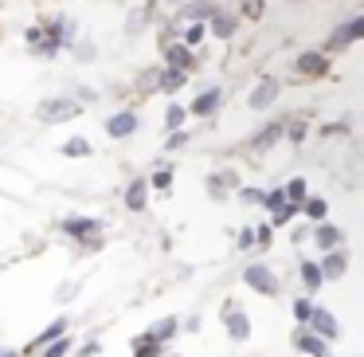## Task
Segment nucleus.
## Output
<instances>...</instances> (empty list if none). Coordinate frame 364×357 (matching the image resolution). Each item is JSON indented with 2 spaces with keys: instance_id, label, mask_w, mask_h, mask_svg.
<instances>
[{
  "instance_id": "f257e3e1",
  "label": "nucleus",
  "mask_w": 364,
  "mask_h": 357,
  "mask_svg": "<svg viewBox=\"0 0 364 357\" xmlns=\"http://www.w3.org/2000/svg\"><path fill=\"white\" fill-rule=\"evenodd\" d=\"M79 110H82L79 98H48V103L36 106V118L40 122H67V118H75Z\"/></svg>"
},
{
  "instance_id": "f03ea898",
  "label": "nucleus",
  "mask_w": 364,
  "mask_h": 357,
  "mask_svg": "<svg viewBox=\"0 0 364 357\" xmlns=\"http://www.w3.org/2000/svg\"><path fill=\"white\" fill-rule=\"evenodd\" d=\"M333 67L329 51H301L298 59H294V71L301 75V79H325Z\"/></svg>"
},
{
  "instance_id": "7ed1b4c3",
  "label": "nucleus",
  "mask_w": 364,
  "mask_h": 357,
  "mask_svg": "<svg viewBox=\"0 0 364 357\" xmlns=\"http://www.w3.org/2000/svg\"><path fill=\"white\" fill-rule=\"evenodd\" d=\"M360 36H364V16H353L348 24H337V28L329 32V43H325V51H345V48H353Z\"/></svg>"
},
{
  "instance_id": "20e7f679",
  "label": "nucleus",
  "mask_w": 364,
  "mask_h": 357,
  "mask_svg": "<svg viewBox=\"0 0 364 357\" xmlns=\"http://www.w3.org/2000/svg\"><path fill=\"white\" fill-rule=\"evenodd\" d=\"M243 283L251 286V291H259V294H274L278 291V275L267 267V263H251V267L243 271Z\"/></svg>"
},
{
  "instance_id": "39448f33",
  "label": "nucleus",
  "mask_w": 364,
  "mask_h": 357,
  "mask_svg": "<svg viewBox=\"0 0 364 357\" xmlns=\"http://www.w3.org/2000/svg\"><path fill=\"white\" fill-rule=\"evenodd\" d=\"M134 130H137V114L134 110H118V114H110V118H106V134H110L114 142L129 138Z\"/></svg>"
},
{
  "instance_id": "423d86ee",
  "label": "nucleus",
  "mask_w": 364,
  "mask_h": 357,
  "mask_svg": "<svg viewBox=\"0 0 364 357\" xmlns=\"http://www.w3.org/2000/svg\"><path fill=\"white\" fill-rule=\"evenodd\" d=\"M306 326H314L309 333H317L321 341H329V338H337V333H341L337 318H333L329 310H321V306H314V314H309V322H306Z\"/></svg>"
},
{
  "instance_id": "0eeeda50",
  "label": "nucleus",
  "mask_w": 364,
  "mask_h": 357,
  "mask_svg": "<svg viewBox=\"0 0 364 357\" xmlns=\"http://www.w3.org/2000/svg\"><path fill=\"white\" fill-rule=\"evenodd\" d=\"M161 51H165V67H176V71H192L196 67V56L184 43H165Z\"/></svg>"
},
{
  "instance_id": "6e6552de",
  "label": "nucleus",
  "mask_w": 364,
  "mask_h": 357,
  "mask_svg": "<svg viewBox=\"0 0 364 357\" xmlns=\"http://www.w3.org/2000/svg\"><path fill=\"white\" fill-rule=\"evenodd\" d=\"M63 232L75 239H90L102 232V220H90V216H71V220H63Z\"/></svg>"
},
{
  "instance_id": "1a4fd4ad",
  "label": "nucleus",
  "mask_w": 364,
  "mask_h": 357,
  "mask_svg": "<svg viewBox=\"0 0 364 357\" xmlns=\"http://www.w3.org/2000/svg\"><path fill=\"white\" fill-rule=\"evenodd\" d=\"M345 267H348V259H345V252H341V247H329V252L321 255V263H317L321 279H341V275H345Z\"/></svg>"
},
{
  "instance_id": "9d476101",
  "label": "nucleus",
  "mask_w": 364,
  "mask_h": 357,
  "mask_svg": "<svg viewBox=\"0 0 364 357\" xmlns=\"http://www.w3.org/2000/svg\"><path fill=\"white\" fill-rule=\"evenodd\" d=\"M294 349H301V353H309V357H325L329 349H325V341L317 338V333H309L306 326H298L294 330Z\"/></svg>"
},
{
  "instance_id": "9b49d317",
  "label": "nucleus",
  "mask_w": 364,
  "mask_h": 357,
  "mask_svg": "<svg viewBox=\"0 0 364 357\" xmlns=\"http://www.w3.org/2000/svg\"><path fill=\"white\" fill-rule=\"evenodd\" d=\"M278 98V79H262L259 87L251 90V98H247V106H251V110H267L270 103H274Z\"/></svg>"
},
{
  "instance_id": "f8f14e48",
  "label": "nucleus",
  "mask_w": 364,
  "mask_h": 357,
  "mask_svg": "<svg viewBox=\"0 0 364 357\" xmlns=\"http://www.w3.org/2000/svg\"><path fill=\"white\" fill-rule=\"evenodd\" d=\"M220 103H223V90H220V87H208L204 95H200L196 103L188 106V110L196 114V118H208V114H215V110H220Z\"/></svg>"
},
{
  "instance_id": "ddd939ff",
  "label": "nucleus",
  "mask_w": 364,
  "mask_h": 357,
  "mask_svg": "<svg viewBox=\"0 0 364 357\" xmlns=\"http://www.w3.org/2000/svg\"><path fill=\"white\" fill-rule=\"evenodd\" d=\"M223 326H228V333H231L235 341H247V338H251V322H247V314H243V310H235V306H228Z\"/></svg>"
},
{
  "instance_id": "4468645a",
  "label": "nucleus",
  "mask_w": 364,
  "mask_h": 357,
  "mask_svg": "<svg viewBox=\"0 0 364 357\" xmlns=\"http://www.w3.org/2000/svg\"><path fill=\"white\" fill-rule=\"evenodd\" d=\"M208 36H220V40H231V36H235V28H239V16H231V12H220L215 9V16L208 20Z\"/></svg>"
},
{
  "instance_id": "2eb2a0df",
  "label": "nucleus",
  "mask_w": 364,
  "mask_h": 357,
  "mask_svg": "<svg viewBox=\"0 0 364 357\" xmlns=\"http://www.w3.org/2000/svg\"><path fill=\"white\" fill-rule=\"evenodd\" d=\"M145 197H149V181L137 177V181L126 189V208H129V212H145Z\"/></svg>"
},
{
  "instance_id": "dca6fc26",
  "label": "nucleus",
  "mask_w": 364,
  "mask_h": 357,
  "mask_svg": "<svg viewBox=\"0 0 364 357\" xmlns=\"http://www.w3.org/2000/svg\"><path fill=\"white\" fill-rule=\"evenodd\" d=\"M282 142V122H270V126H262L259 134L251 138V150H270V145Z\"/></svg>"
},
{
  "instance_id": "f3484780",
  "label": "nucleus",
  "mask_w": 364,
  "mask_h": 357,
  "mask_svg": "<svg viewBox=\"0 0 364 357\" xmlns=\"http://www.w3.org/2000/svg\"><path fill=\"white\" fill-rule=\"evenodd\" d=\"M188 83V71H176V67H161V79H157V87L165 90V95H176V90Z\"/></svg>"
},
{
  "instance_id": "a211bd4d",
  "label": "nucleus",
  "mask_w": 364,
  "mask_h": 357,
  "mask_svg": "<svg viewBox=\"0 0 364 357\" xmlns=\"http://www.w3.org/2000/svg\"><path fill=\"white\" fill-rule=\"evenodd\" d=\"M314 239H317V247H321V252H329V247H341V228H333V224H317L314 228Z\"/></svg>"
},
{
  "instance_id": "6ab92c4d",
  "label": "nucleus",
  "mask_w": 364,
  "mask_h": 357,
  "mask_svg": "<svg viewBox=\"0 0 364 357\" xmlns=\"http://www.w3.org/2000/svg\"><path fill=\"white\" fill-rule=\"evenodd\" d=\"M134 357H161V341L153 338V333H141V338H134Z\"/></svg>"
},
{
  "instance_id": "aec40b11",
  "label": "nucleus",
  "mask_w": 364,
  "mask_h": 357,
  "mask_svg": "<svg viewBox=\"0 0 364 357\" xmlns=\"http://www.w3.org/2000/svg\"><path fill=\"white\" fill-rule=\"evenodd\" d=\"M184 16H188V20H200V24H208V20L215 16V4H208V0H196V4H188V9H184Z\"/></svg>"
},
{
  "instance_id": "412c9836",
  "label": "nucleus",
  "mask_w": 364,
  "mask_h": 357,
  "mask_svg": "<svg viewBox=\"0 0 364 357\" xmlns=\"http://www.w3.org/2000/svg\"><path fill=\"white\" fill-rule=\"evenodd\" d=\"M208 40V24H200V20H192L188 28H184V48H196V43H204Z\"/></svg>"
},
{
  "instance_id": "4be33fe9",
  "label": "nucleus",
  "mask_w": 364,
  "mask_h": 357,
  "mask_svg": "<svg viewBox=\"0 0 364 357\" xmlns=\"http://www.w3.org/2000/svg\"><path fill=\"white\" fill-rule=\"evenodd\" d=\"M298 212H306L309 220H317V224H321V220H325V212H329V205L314 197V200H301V205H298Z\"/></svg>"
},
{
  "instance_id": "5701e85b",
  "label": "nucleus",
  "mask_w": 364,
  "mask_h": 357,
  "mask_svg": "<svg viewBox=\"0 0 364 357\" xmlns=\"http://www.w3.org/2000/svg\"><path fill=\"white\" fill-rule=\"evenodd\" d=\"M59 333H67V318H59V322H51V326H48V330H43V333H40V338H36V341H32V349H40V346H48V341H55V338H59Z\"/></svg>"
},
{
  "instance_id": "b1692460",
  "label": "nucleus",
  "mask_w": 364,
  "mask_h": 357,
  "mask_svg": "<svg viewBox=\"0 0 364 357\" xmlns=\"http://www.w3.org/2000/svg\"><path fill=\"white\" fill-rule=\"evenodd\" d=\"M301 283H306V291H321V271H317V263H301Z\"/></svg>"
},
{
  "instance_id": "393cba45",
  "label": "nucleus",
  "mask_w": 364,
  "mask_h": 357,
  "mask_svg": "<svg viewBox=\"0 0 364 357\" xmlns=\"http://www.w3.org/2000/svg\"><path fill=\"white\" fill-rule=\"evenodd\" d=\"M63 153H67V157H90V142H87V138H67Z\"/></svg>"
},
{
  "instance_id": "a878e982",
  "label": "nucleus",
  "mask_w": 364,
  "mask_h": 357,
  "mask_svg": "<svg viewBox=\"0 0 364 357\" xmlns=\"http://www.w3.org/2000/svg\"><path fill=\"white\" fill-rule=\"evenodd\" d=\"M259 205H262V208H270V212H274V208H282V205H286V192H282V189L259 192Z\"/></svg>"
},
{
  "instance_id": "bb28decb",
  "label": "nucleus",
  "mask_w": 364,
  "mask_h": 357,
  "mask_svg": "<svg viewBox=\"0 0 364 357\" xmlns=\"http://www.w3.org/2000/svg\"><path fill=\"white\" fill-rule=\"evenodd\" d=\"M67 349H71V338H67V333H59L55 341H48V349H43L40 357H63Z\"/></svg>"
},
{
  "instance_id": "cd10ccee",
  "label": "nucleus",
  "mask_w": 364,
  "mask_h": 357,
  "mask_svg": "<svg viewBox=\"0 0 364 357\" xmlns=\"http://www.w3.org/2000/svg\"><path fill=\"white\" fill-rule=\"evenodd\" d=\"M282 192H286V200H290V205H301V200H306V181L298 177V181H290Z\"/></svg>"
},
{
  "instance_id": "c85d7f7f",
  "label": "nucleus",
  "mask_w": 364,
  "mask_h": 357,
  "mask_svg": "<svg viewBox=\"0 0 364 357\" xmlns=\"http://www.w3.org/2000/svg\"><path fill=\"white\" fill-rule=\"evenodd\" d=\"M243 16L247 20H262L267 16V0H243Z\"/></svg>"
},
{
  "instance_id": "c756f323",
  "label": "nucleus",
  "mask_w": 364,
  "mask_h": 357,
  "mask_svg": "<svg viewBox=\"0 0 364 357\" xmlns=\"http://www.w3.org/2000/svg\"><path fill=\"white\" fill-rule=\"evenodd\" d=\"M184 114H188V110L173 103V106H168V110H165V126H168V130H181V126H184Z\"/></svg>"
},
{
  "instance_id": "7c9ffc66",
  "label": "nucleus",
  "mask_w": 364,
  "mask_h": 357,
  "mask_svg": "<svg viewBox=\"0 0 364 357\" xmlns=\"http://www.w3.org/2000/svg\"><path fill=\"white\" fill-rule=\"evenodd\" d=\"M282 138H290V142H301V138H306V122H301V118L286 122V126H282Z\"/></svg>"
},
{
  "instance_id": "2f4dec72",
  "label": "nucleus",
  "mask_w": 364,
  "mask_h": 357,
  "mask_svg": "<svg viewBox=\"0 0 364 357\" xmlns=\"http://www.w3.org/2000/svg\"><path fill=\"white\" fill-rule=\"evenodd\" d=\"M176 330H181V322H176V318H165V322H161L157 330H153V338H157V341H165V338H173Z\"/></svg>"
},
{
  "instance_id": "473e14b6",
  "label": "nucleus",
  "mask_w": 364,
  "mask_h": 357,
  "mask_svg": "<svg viewBox=\"0 0 364 357\" xmlns=\"http://www.w3.org/2000/svg\"><path fill=\"white\" fill-rule=\"evenodd\" d=\"M309 314H314V302H309V299H298V302H294V318H298V326H306Z\"/></svg>"
},
{
  "instance_id": "72a5a7b5",
  "label": "nucleus",
  "mask_w": 364,
  "mask_h": 357,
  "mask_svg": "<svg viewBox=\"0 0 364 357\" xmlns=\"http://www.w3.org/2000/svg\"><path fill=\"white\" fill-rule=\"evenodd\" d=\"M290 216H298V205H290V200H286L282 208H274V224H286ZM274 224H270V228H274Z\"/></svg>"
},
{
  "instance_id": "f704fd0d",
  "label": "nucleus",
  "mask_w": 364,
  "mask_h": 357,
  "mask_svg": "<svg viewBox=\"0 0 364 357\" xmlns=\"http://www.w3.org/2000/svg\"><path fill=\"white\" fill-rule=\"evenodd\" d=\"M157 79H161V67H149V71L137 79V87H141V90H153V87H157Z\"/></svg>"
},
{
  "instance_id": "c9c22d12",
  "label": "nucleus",
  "mask_w": 364,
  "mask_h": 357,
  "mask_svg": "<svg viewBox=\"0 0 364 357\" xmlns=\"http://www.w3.org/2000/svg\"><path fill=\"white\" fill-rule=\"evenodd\" d=\"M149 185H153V189H168V185H173V173H168V169H157Z\"/></svg>"
},
{
  "instance_id": "e433bc0d",
  "label": "nucleus",
  "mask_w": 364,
  "mask_h": 357,
  "mask_svg": "<svg viewBox=\"0 0 364 357\" xmlns=\"http://www.w3.org/2000/svg\"><path fill=\"white\" fill-rule=\"evenodd\" d=\"M184 142H188V134H184V130H173V134H168V142H165V150H181Z\"/></svg>"
},
{
  "instance_id": "4c0bfd02",
  "label": "nucleus",
  "mask_w": 364,
  "mask_h": 357,
  "mask_svg": "<svg viewBox=\"0 0 364 357\" xmlns=\"http://www.w3.org/2000/svg\"><path fill=\"white\" fill-rule=\"evenodd\" d=\"M321 134H325V138H333V134H348V126H345V122H325Z\"/></svg>"
},
{
  "instance_id": "58836bf2",
  "label": "nucleus",
  "mask_w": 364,
  "mask_h": 357,
  "mask_svg": "<svg viewBox=\"0 0 364 357\" xmlns=\"http://www.w3.org/2000/svg\"><path fill=\"white\" fill-rule=\"evenodd\" d=\"M40 36H43V28H28V32H24V43H28V48H36V43H40Z\"/></svg>"
},
{
  "instance_id": "ea45409f",
  "label": "nucleus",
  "mask_w": 364,
  "mask_h": 357,
  "mask_svg": "<svg viewBox=\"0 0 364 357\" xmlns=\"http://www.w3.org/2000/svg\"><path fill=\"white\" fill-rule=\"evenodd\" d=\"M102 353V346H98V341H87V346L79 349V357H98Z\"/></svg>"
},
{
  "instance_id": "a19ab883",
  "label": "nucleus",
  "mask_w": 364,
  "mask_h": 357,
  "mask_svg": "<svg viewBox=\"0 0 364 357\" xmlns=\"http://www.w3.org/2000/svg\"><path fill=\"white\" fill-rule=\"evenodd\" d=\"M270 236H274V228H270V224H262V228L255 232V239H259V244H270Z\"/></svg>"
},
{
  "instance_id": "79ce46f5",
  "label": "nucleus",
  "mask_w": 364,
  "mask_h": 357,
  "mask_svg": "<svg viewBox=\"0 0 364 357\" xmlns=\"http://www.w3.org/2000/svg\"><path fill=\"white\" fill-rule=\"evenodd\" d=\"M75 98H79V103H95V87H79V95H75Z\"/></svg>"
},
{
  "instance_id": "37998d69",
  "label": "nucleus",
  "mask_w": 364,
  "mask_h": 357,
  "mask_svg": "<svg viewBox=\"0 0 364 357\" xmlns=\"http://www.w3.org/2000/svg\"><path fill=\"white\" fill-rule=\"evenodd\" d=\"M251 244H255V232L243 228V232H239V247H251Z\"/></svg>"
},
{
  "instance_id": "c03bdc74",
  "label": "nucleus",
  "mask_w": 364,
  "mask_h": 357,
  "mask_svg": "<svg viewBox=\"0 0 364 357\" xmlns=\"http://www.w3.org/2000/svg\"><path fill=\"white\" fill-rule=\"evenodd\" d=\"M168 4H184V0H168Z\"/></svg>"
},
{
  "instance_id": "a18cd8bd",
  "label": "nucleus",
  "mask_w": 364,
  "mask_h": 357,
  "mask_svg": "<svg viewBox=\"0 0 364 357\" xmlns=\"http://www.w3.org/2000/svg\"><path fill=\"white\" fill-rule=\"evenodd\" d=\"M325 357H329V353H325Z\"/></svg>"
}]
</instances>
